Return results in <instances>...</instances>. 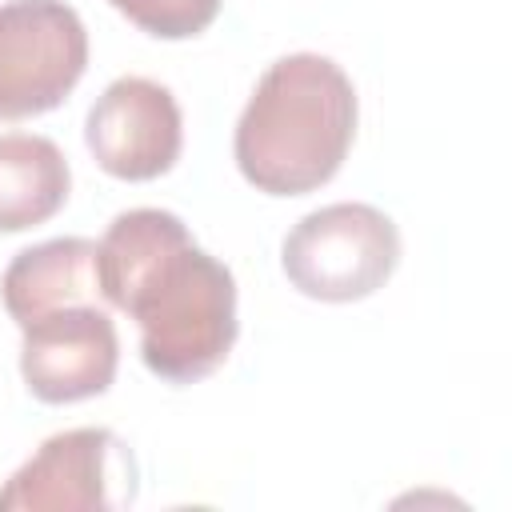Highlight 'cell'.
<instances>
[{"instance_id": "cell-5", "label": "cell", "mask_w": 512, "mask_h": 512, "mask_svg": "<svg viewBox=\"0 0 512 512\" xmlns=\"http://www.w3.org/2000/svg\"><path fill=\"white\" fill-rule=\"evenodd\" d=\"M136 496V460L108 428L48 436L0 488V512H108Z\"/></svg>"}, {"instance_id": "cell-1", "label": "cell", "mask_w": 512, "mask_h": 512, "mask_svg": "<svg viewBox=\"0 0 512 512\" xmlns=\"http://www.w3.org/2000/svg\"><path fill=\"white\" fill-rule=\"evenodd\" d=\"M100 292L140 328V360L164 384L212 376L240 332L236 280L168 208L112 216L96 244Z\"/></svg>"}, {"instance_id": "cell-3", "label": "cell", "mask_w": 512, "mask_h": 512, "mask_svg": "<svg viewBox=\"0 0 512 512\" xmlns=\"http://www.w3.org/2000/svg\"><path fill=\"white\" fill-rule=\"evenodd\" d=\"M400 264V232L372 204H324L292 224L280 244L288 284L324 304H352L380 292Z\"/></svg>"}, {"instance_id": "cell-10", "label": "cell", "mask_w": 512, "mask_h": 512, "mask_svg": "<svg viewBox=\"0 0 512 512\" xmlns=\"http://www.w3.org/2000/svg\"><path fill=\"white\" fill-rule=\"evenodd\" d=\"M108 4L120 16H128V24H136L156 40H192L220 12V0H108Z\"/></svg>"}, {"instance_id": "cell-2", "label": "cell", "mask_w": 512, "mask_h": 512, "mask_svg": "<svg viewBox=\"0 0 512 512\" xmlns=\"http://www.w3.org/2000/svg\"><path fill=\"white\" fill-rule=\"evenodd\" d=\"M356 136V88L320 52H292L256 80L232 136L240 176L268 196H304L328 184Z\"/></svg>"}, {"instance_id": "cell-7", "label": "cell", "mask_w": 512, "mask_h": 512, "mask_svg": "<svg viewBox=\"0 0 512 512\" xmlns=\"http://www.w3.org/2000/svg\"><path fill=\"white\" fill-rule=\"evenodd\" d=\"M20 340V376L44 404H76L112 388L120 336L100 304H64L28 320Z\"/></svg>"}, {"instance_id": "cell-4", "label": "cell", "mask_w": 512, "mask_h": 512, "mask_svg": "<svg viewBox=\"0 0 512 512\" xmlns=\"http://www.w3.org/2000/svg\"><path fill=\"white\" fill-rule=\"evenodd\" d=\"M88 68V28L64 0L0 4V120L44 116Z\"/></svg>"}, {"instance_id": "cell-9", "label": "cell", "mask_w": 512, "mask_h": 512, "mask_svg": "<svg viewBox=\"0 0 512 512\" xmlns=\"http://www.w3.org/2000/svg\"><path fill=\"white\" fill-rule=\"evenodd\" d=\"M72 188L68 156L36 132L0 136V232H28L52 220Z\"/></svg>"}, {"instance_id": "cell-8", "label": "cell", "mask_w": 512, "mask_h": 512, "mask_svg": "<svg viewBox=\"0 0 512 512\" xmlns=\"http://www.w3.org/2000/svg\"><path fill=\"white\" fill-rule=\"evenodd\" d=\"M0 300L20 328L64 304H100L104 292L96 276V240L56 236L16 252L12 264L4 268Z\"/></svg>"}, {"instance_id": "cell-6", "label": "cell", "mask_w": 512, "mask_h": 512, "mask_svg": "<svg viewBox=\"0 0 512 512\" xmlns=\"http://www.w3.org/2000/svg\"><path fill=\"white\" fill-rule=\"evenodd\" d=\"M84 144L108 176L156 180L172 172L184 148L180 104L160 80L120 76L88 108Z\"/></svg>"}]
</instances>
